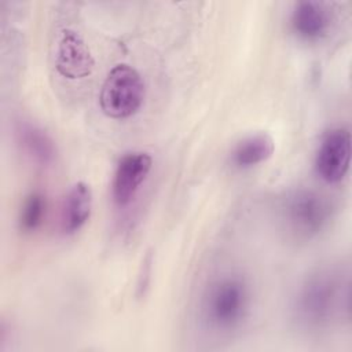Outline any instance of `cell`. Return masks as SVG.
<instances>
[{
	"mask_svg": "<svg viewBox=\"0 0 352 352\" xmlns=\"http://www.w3.org/2000/svg\"><path fill=\"white\" fill-rule=\"evenodd\" d=\"M289 25L297 38L307 43H316L330 33L333 11L323 1H297L292 8Z\"/></svg>",
	"mask_w": 352,
	"mask_h": 352,
	"instance_id": "ba28073f",
	"label": "cell"
},
{
	"mask_svg": "<svg viewBox=\"0 0 352 352\" xmlns=\"http://www.w3.org/2000/svg\"><path fill=\"white\" fill-rule=\"evenodd\" d=\"M334 214L333 201L309 187L292 188L278 202L280 228L297 242H308L320 236L331 226Z\"/></svg>",
	"mask_w": 352,
	"mask_h": 352,
	"instance_id": "3957f363",
	"label": "cell"
},
{
	"mask_svg": "<svg viewBox=\"0 0 352 352\" xmlns=\"http://www.w3.org/2000/svg\"><path fill=\"white\" fill-rule=\"evenodd\" d=\"M94 195L85 182L74 183L66 192L60 210V230L66 235L76 234L89 220Z\"/></svg>",
	"mask_w": 352,
	"mask_h": 352,
	"instance_id": "9c48e42d",
	"label": "cell"
},
{
	"mask_svg": "<svg viewBox=\"0 0 352 352\" xmlns=\"http://www.w3.org/2000/svg\"><path fill=\"white\" fill-rule=\"evenodd\" d=\"M349 272L338 264L315 268L296 287L290 314L294 324L308 333H322L349 319Z\"/></svg>",
	"mask_w": 352,
	"mask_h": 352,
	"instance_id": "6da1fadb",
	"label": "cell"
},
{
	"mask_svg": "<svg viewBox=\"0 0 352 352\" xmlns=\"http://www.w3.org/2000/svg\"><path fill=\"white\" fill-rule=\"evenodd\" d=\"M153 168V158L144 151L124 154L114 170L111 180L113 202L122 208L132 202Z\"/></svg>",
	"mask_w": 352,
	"mask_h": 352,
	"instance_id": "8992f818",
	"label": "cell"
},
{
	"mask_svg": "<svg viewBox=\"0 0 352 352\" xmlns=\"http://www.w3.org/2000/svg\"><path fill=\"white\" fill-rule=\"evenodd\" d=\"M274 139L265 132L242 138L230 153V162L236 169H250L265 162L274 154Z\"/></svg>",
	"mask_w": 352,
	"mask_h": 352,
	"instance_id": "30bf717a",
	"label": "cell"
},
{
	"mask_svg": "<svg viewBox=\"0 0 352 352\" xmlns=\"http://www.w3.org/2000/svg\"><path fill=\"white\" fill-rule=\"evenodd\" d=\"M48 209V201L45 194L38 190L30 191L22 201L18 224L23 232H33L44 223Z\"/></svg>",
	"mask_w": 352,
	"mask_h": 352,
	"instance_id": "7c38bea8",
	"label": "cell"
},
{
	"mask_svg": "<svg viewBox=\"0 0 352 352\" xmlns=\"http://www.w3.org/2000/svg\"><path fill=\"white\" fill-rule=\"evenodd\" d=\"M252 308V289L239 274H223L213 279L202 293L199 318L202 324L217 334L238 330Z\"/></svg>",
	"mask_w": 352,
	"mask_h": 352,
	"instance_id": "7a4b0ae2",
	"label": "cell"
},
{
	"mask_svg": "<svg viewBox=\"0 0 352 352\" xmlns=\"http://www.w3.org/2000/svg\"><path fill=\"white\" fill-rule=\"evenodd\" d=\"M144 95L146 85L142 74L131 65L118 63L102 84L99 106L109 118L125 120L139 111Z\"/></svg>",
	"mask_w": 352,
	"mask_h": 352,
	"instance_id": "277c9868",
	"label": "cell"
},
{
	"mask_svg": "<svg viewBox=\"0 0 352 352\" xmlns=\"http://www.w3.org/2000/svg\"><path fill=\"white\" fill-rule=\"evenodd\" d=\"M351 132L344 126L327 131L316 150L314 169L320 180L337 184L348 175L351 165Z\"/></svg>",
	"mask_w": 352,
	"mask_h": 352,
	"instance_id": "5b68a950",
	"label": "cell"
},
{
	"mask_svg": "<svg viewBox=\"0 0 352 352\" xmlns=\"http://www.w3.org/2000/svg\"><path fill=\"white\" fill-rule=\"evenodd\" d=\"M54 65L56 72L69 80L91 76L95 60L81 34L73 29H63L56 40Z\"/></svg>",
	"mask_w": 352,
	"mask_h": 352,
	"instance_id": "52a82bcc",
	"label": "cell"
},
{
	"mask_svg": "<svg viewBox=\"0 0 352 352\" xmlns=\"http://www.w3.org/2000/svg\"><path fill=\"white\" fill-rule=\"evenodd\" d=\"M18 143L34 164L48 166L56 157V146L52 138L38 125L32 122H22L16 128Z\"/></svg>",
	"mask_w": 352,
	"mask_h": 352,
	"instance_id": "8fae6325",
	"label": "cell"
}]
</instances>
